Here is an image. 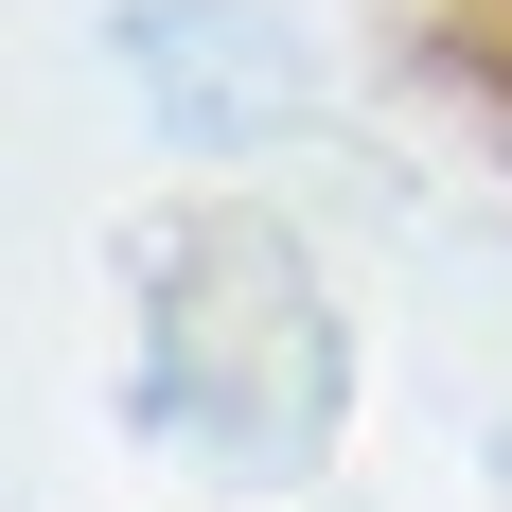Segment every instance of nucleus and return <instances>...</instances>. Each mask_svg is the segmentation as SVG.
I'll return each mask as SVG.
<instances>
[{"mask_svg": "<svg viewBox=\"0 0 512 512\" xmlns=\"http://www.w3.org/2000/svg\"><path fill=\"white\" fill-rule=\"evenodd\" d=\"M124 53H142V89H177L159 124H212V142H248V124H283L301 106V36L283 18H124Z\"/></svg>", "mask_w": 512, "mask_h": 512, "instance_id": "f257e3e1", "label": "nucleus"}]
</instances>
